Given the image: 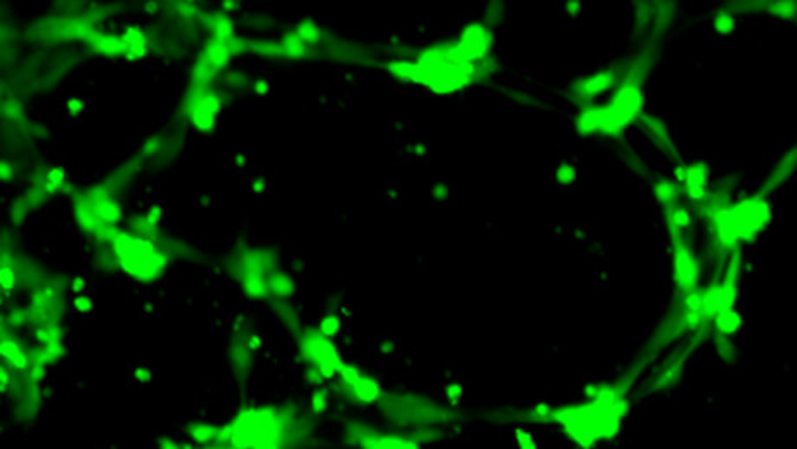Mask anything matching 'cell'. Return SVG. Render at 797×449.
I'll use <instances>...</instances> for the list:
<instances>
[{
  "label": "cell",
  "mask_w": 797,
  "mask_h": 449,
  "mask_svg": "<svg viewBox=\"0 0 797 449\" xmlns=\"http://www.w3.org/2000/svg\"><path fill=\"white\" fill-rule=\"evenodd\" d=\"M494 33L488 21L470 23L450 42L432 43L413 55L392 58L387 71L397 82L437 95H456L484 79L493 58Z\"/></svg>",
  "instance_id": "cell-1"
},
{
  "label": "cell",
  "mask_w": 797,
  "mask_h": 449,
  "mask_svg": "<svg viewBox=\"0 0 797 449\" xmlns=\"http://www.w3.org/2000/svg\"><path fill=\"white\" fill-rule=\"evenodd\" d=\"M227 267L247 297L270 302L276 309L288 305L294 297V280L279 267L270 251L243 248L233 255Z\"/></svg>",
  "instance_id": "cell-3"
},
{
  "label": "cell",
  "mask_w": 797,
  "mask_h": 449,
  "mask_svg": "<svg viewBox=\"0 0 797 449\" xmlns=\"http://www.w3.org/2000/svg\"><path fill=\"white\" fill-rule=\"evenodd\" d=\"M311 418L289 404H247L224 423L226 448H297L309 445Z\"/></svg>",
  "instance_id": "cell-2"
},
{
  "label": "cell",
  "mask_w": 797,
  "mask_h": 449,
  "mask_svg": "<svg viewBox=\"0 0 797 449\" xmlns=\"http://www.w3.org/2000/svg\"><path fill=\"white\" fill-rule=\"evenodd\" d=\"M329 410V396L325 389L316 387L313 394H311L309 402H307V411H309L311 418L323 417L328 413Z\"/></svg>",
  "instance_id": "cell-11"
},
{
  "label": "cell",
  "mask_w": 797,
  "mask_h": 449,
  "mask_svg": "<svg viewBox=\"0 0 797 449\" xmlns=\"http://www.w3.org/2000/svg\"><path fill=\"white\" fill-rule=\"evenodd\" d=\"M297 352L304 364L305 379L314 387L333 383L345 363L332 336L317 329L302 330L297 336Z\"/></svg>",
  "instance_id": "cell-5"
},
{
  "label": "cell",
  "mask_w": 797,
  "mask_h": 449,
  "mask_svg": "<svg viewBox=\"0 0 797 449\" xmlns=\"http://www.w3.org/2000/svg\"><path fill=\"white\" fill-rule=\"evenodd\" d=\"M188 436L193 445L204 448H226L224 429L219 423L193 422L188 427Z\"/></svg>",
  "instance_id": "cell-10"
},
{
  "label": "cell",
  "mask_w": 797,
  "mask_h": 449,
  "mask_svg": "<svg viewBox=\"0 0 797 449\" xmlns=\"http://www.w3.org/2000/svg\"><path fill=\"white\" fill-rule=\"evenodd\" d=\"M99 242L105 245L111 267H118L136 282H157L165 273L168 251L158 243V238L115 230Z\"/></svg>",
  "instance_id": "cell-4"
},
{
  "label": "cell",
  "mask_w": 797,
  "mask_h": 449,
  "mask_svg": "<svg viewBox=\"0 0 797 449\" xmlns=\"http://www.w3.org/2000/svg\"><path fill=\"white\" fill-rule=\"evenodd\" d=\"M333 387L345 402L357 408L378 407L380 399L385 394L378 379L351 363H344L333 380Z\"/></svg>",
  "instance_id": "cell-6"
},
{
  "label": "cell",
  "mask_w": 797,
  "mask_h": 449,
  "mask_svg": "<svg viewBox=\"0 0 797 449\" xmlns=\"http://www.w3.org/2000/svg\"><path fill=\"white\" fill-rule=\"evenodd\" d=\"M316 329L325 333V335L336 339V335L342 332V320L336 314H326V316L321 318Z\"/></svg>",
  "instance_id": "cell-12"
},
{
  "label": "cell",
  "mask_w": 797,
  "mask_h": 449,
  "mask_svg": "<svg viewBox=\"0 0 797 449\" xmlns=\"http://www.w3.org/2000/svg\"><path fill=\"white\" fill-rule=\"evenodd\" d=\"M344 442L348 446L360 448H419L423 439L415 433L404 432L398 429H382L372 423L352 420L345 426Z\"/></svg>",
  "instance_id": "cell-7"
},
{
  "label": "cell",
  "mask_w": 797,
  "mask_h": 449,
  "mask_svg": "<svg viewBox=\"0 0 797 449\" xmlns=\"http://www.w3.org/2000/svg\"><path fill=\"white\" fill-rule=\"evenodd\" d=\"M223 92L207 87V89L189 90V98L184 103V117L193 129L199 133H210L219 124L224 108Z\"/></svg>",
  "instance_id": "cell-8"
},
{
  "label": "cell",
  "mask_w": 797,
  "mask_h": 449,
  "mask_svg": "<svg viewBox=\"0 0 797 449\" xmlns=\"http://www.w3.org/2000/svg\"><path fill=\"white\" fill-rule=\"evenodd\" d=\"M263 349V339L258 333L252 330H243L239 335L233 339L229 352V364H232L233 373L242 379L250 377L252 368H254L255 355Z\"/></svg>",
  "instance_id": "cell-9"
},
{
  "label": "cell",
  "mask_w": 797,
  "mask_h": 449,
  "mask_svg": "<svg viewBox=\"0 0 797 449\" xmlns=\"http://www.w3.org/2000/svg\"><path fill=\"white\" fill-rule=\"evenodd\" d=\"M0 174H2V180H4V183H11V180L14 179V176H17V168L9 165L8 162H4Z\"/></svg>",
  "instance_id": "cell-13"
}]
</instances>
